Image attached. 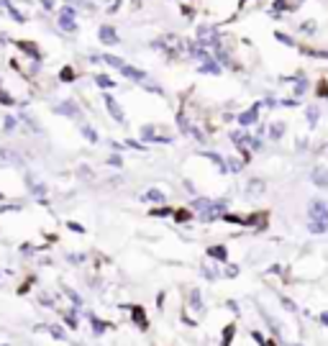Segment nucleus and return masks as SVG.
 Listing matches in <instances>:
<instances>
[{"mask_svg":"<svg viewBox=\"0 0 328 346\" xmlns=\"http://www.w3.org/2000/svg\"><path fill=\"white\" fill-rule=\"evenodd\" d=\"M3 121H6V131H11V128H16V118H13V116H6Z\"/></svg>","mask_w":328,"mask_h":346,"instance_id":"obj_23","label":"nucleus"},{"mask_svg":"<svg viewBox=\"0 0 328 346\" xmlns=\"http://www.w3.org/2000/svg\"><path fill=\"white\" fill-rule=\"evenodd\" d=\"M100 41L103 44H118V34H116V29L113 26H100Z\"/></svg>","mask_w":328,"mask_h":346,"instance_id":"obj_6","label":"nucleus"},{"mask_svg":"<svg viewBox=\"0 0 328 346\" xmlns=\"http://www.w3.org/2000/svg\"><path fill=\"white\" fill-rule=\"evenodd\" d=\"M0 103H3V105H13L16 100H13V98H11L8 93H0Z\"/></svg>","mask_w":328,"mask_h":346,"instance_id":"obj_22","label":"nucleus"},{"mask_svg":"<svg viewBox=\"0 0 328 346\" xmlns=\"http://www.w3.org/2000/svg\"><path fill=\"white\" fill-rule=\"evenodd\" d=\"M54 111H57V113H64V116H77V113H80L75 100H64L62 105H57V108H54Z\"/></svg>","mask_w":328,"mask_h":346,"instance_id":"obj_9","label":"nucleus"},{"mask_svg":"<svg viewBox=\"0 0 328 346\" xmlns=\"http://www.w3.org/2000/svg\"><path fill=\"white\" fill-rule=\"evenodd\" d=\"M59 77H62V80H64V82H72V80H75V72H72V67H64V70H62V75H59Z\"/></svg>","mask_w":328,"mask_h":346,"instance_id":"obj_18","label":"nucleus"},{"mask_svg":"<svg viewBox=\"0 0 328 346\" xmlns=\"http://www.w3.org/2000/svg\"><path fill=\"white\" fill-rule=\"evenodd\" d=\"M121 75L128 77V80H134V82H144V80H146V72H141V70H136V67H131V64H123V67H121Z\"/></svg>","mask_w":328,"mask_h":346,"instance_id":"obj_5","label":"nucleus"},{"mask_svg":"<svg viewBox=\"0 0 328 346\" xmlns=\"http://www.w3.org/2000/svg\"><path fill=\"white\" fill-rule=\"evenodd\" d=\"M141 200H144V203H167V198H164L162 190H149V192H144Z\"/></svg>","mask_w":328,"mask_h":346,"instance_id":"obj_10","label":"nucleus"},{"mask_svg":"<svg viewBox=\"0 0 328 346\" xmlns=\"http://www.w3.org/2000/svg\"><path fill=\"white\" fill-rule=\"evenodd\" d=\"M103 103H105V108H108V113L116 118V123H123V121H126V118H123V111H121V105L116 103L113 95H108V93H105V95H103Z\"/></svg>","mask_w":328,"mask_h":346,"instance_id":"obj_2","label":"nucleus"},{"mask_svg":"<svg viewBox=\"0 0 328 346\" xmlns=\"http://www.w3.org/2000/svg\"><path fill=\"white\" fill-rule=\"evenodd\" d=\"M18 49H21V52H26V54H31L34 59H39V57H41L34 41H18Z\"/></svg>","mask_w":328,"mask_h":346,"instance_id":"obj_11","label":"nucleus"},{"mask_svg":"<svg viewBox=\"0 0 328 346\" xmlns=\"http://www.w3.org/2000/svg\"><path fill=\"white\" fill-rule=\"evenodd\" d=\"M128 310H131V318L136 320V326H139L141 331H146V328H149V318H146L144 308H141V305H131Z\"/></svg>","mask_w":328,"mask_h":346,"instance_id":"obj_4","label":"nucleus"},{"mask_svg":"<svg viewBox=\"0 0 328 346\" xmlns=\"http://www.w3.org/2000/svg\"><path fill=\"white\" fill-rule=\"evenodd\" d=\"M103 59H105V64H111V67H118V70L123 67V62H121L118 57H113V54H105Z\"/></svg>","mask_w":328,"mask_h":346,"instance_id":"obj_17","label":"nucleus"},{"mask_svg":"<svg viewBox=\"0 0 328 346\" xmlns=\"http://www.w3.org/2000/svg\"><path fill=\"white\" fill-rule=\"evenodd\" d=\"M95 82L100 85V88H113V85H116V82H113L111 77H108V75H98V77H95Z\"/></svg>","mask_w":328,"mask_h":346,"instance_id":"obj_16","label":"nucleus"},{"mask_svg":"<svg viewBox=\"0 0 328 346\" xmlns=\"http://www.w3.org/2000/svg\"><path fill=\"white\" fill-rule=\"evenodd\" d=\"M90 323H93V331L100 336V333H105L108 331V326H111V323H105V320H100V318H95V315H90Z\"/></svg>","mask_w":328,"mask_h":346,"instance_id":"obj_12","label":"nucleus"},{"mask_svg":"<svg viewBox=\"0 0 328 346\" xmlns=\"http://www.w3.org/2000/svg\"><path fill=\"white\" fill-rule=\"evenodd\" d=\"M151 215H172V208L162 205V208H157V210H151Z\"/></svg>","mask_w":328,"mask_h":346,"instance_id":"obj_21","label":"nucleus"},{"mask_svg":"<svg viewBox=\"0 0 328 346\" xmlns=\"http://www.w3.org/2000/svg\"><path fill=\"white\" fill-rule=\"evenodd\" d=\"M187 218H190V210H185V208L174 213V221H177V223H182V221H187Z\"/></svg>","mask_w":328,"mask_h":346,"instance_id":"obj_19","label":"nucleus"},{"mask_svg":"<svg viewBox=\"0 0 328 346\" xmlns=\"http://www.w3.org/2000/svg\"><path fill=\"white\" fill-rule=\"evenodd\" d=\"M310 231L313 233L328 231V208L323 200H313V205H310Z\"/></svg>","mask_w":328,"mask_h":346,"instance_id":"obj_1","label":"nucleus"},{"mask_svg":"<svg viewBox=\"0 0 328 346\" xmlns=\"http://www.w3.org/2000/svg\"><path fill=\"white\" fill-rule=\"evenodd\" d=\"M256 116H259V105H254V108H249V111H244L241 116H238V123H241V126H251V123L256 121Z\"/></svg>","mask_w":328,"mask_h":346,"instance_id":"obj_7","label":"nucleus"},{"mask_svg":"<svg viewBox=\"0 0 328 346\" xmlns=\"http://www.w3.org/2000/svg\"><path fill=\"white\" fill-rule=\"evenodd\" d=\"M208 254L215 256V259H221V262H226V249L223 246H213V249H208Z\"/></svg>","mask_w":328,"mask_h":346,"instance_id":"obj_15","label":"nucleus"},{"mask_svg":"<svg viewBox=\"0 0 328 346\" xmlns=\"http://www.w3.org/2000/svg\"><path fill=\"white\" fill-rule=\"evenodd\" d=\"M282 134H285V126H282V123H274V126H272V139H279Z\"/></svg>","mask_w":328,"mask_h":346,"instance_id":"obj_20","label":"nucleus"},{"mask_svg":"<svg viewBox=\"0 0 328 346\" xmlns=\"http://www.w3.org/2000/svg\"><path fill=\"white\" fill-rule=\"evenodd\" d=\"M313 182L318 187H328V169L325 167H315L313 169Z\"/></svg>","mask_w":328,"mask_h":346,"instance_id":"obj_8","label":"nucleus"},{"mask_svg":"<svg viewBox=\"0 0 328 346\" xmlns=\"http://www.w3.org/2000/svg\"><path fill=\"white\" fill-rule=\"evenodd\" d=\"M308 118H310V123H315V118H318V111H315V108H308Z\"/></svg>","mask_w":328,"mask_h":346,"instance_id":"obj_25","label":"nucleus"},{"mask_svg":"<svg viewBox=\"0 0 328 346\" xmlns=\"http://www.w3.org/2000/svg\"><path fill=\"white\" fill-rule=\"evenodd\" d=\"M108 164H113V167H121V164H123V159H121L118 154H113L111 159H108Z\"/></svg>","mask_w":328,"mask_h":346,"instance_id":"obj_24","label":"nucleus"},{"mask_svg":"<svg viewBox=\"0 0 328 346\" xmlns=\"http://www.w3.org/2000/svg\"><path fill=\"white\" fill-rule=\"evenodd\" d=\"M70 228H72V231H77V233H82V231H85L80 223H70Z\"/></svg>","mask_w":328,"mask_h":346,"instance_id":"obj_26","label":"nucleus"},{"mask_svg":"<svg viewBox=\"0 0 328 346\" xmlns=\"http://www.w3.org/2000/svg\"><path fill=\"white\" fill-rule=\"evenodd\" d=\"M82 134L87 136V141H90V144H98V134H95V128H93V126L82 123Z\"/></svg>","mask_w":328,"mask_h":346,"instance_id":"obj_13","label":"nucleus"},{"mask_svg":"<svg viewBox=\"0 0 328 346\" xmlns=\"http://www.w3.org/2000/svg\"><path fill=\"white\" fill-rule=\"evenodd\" d=\"M0 162H21L16 151H8V149H0Z\"/></svg>","mask_w":328,"mask_h":346,"instance_id":"obj_14","label":"nucleus"},{"mask_svg":"<svg viewBox=\"0 0 328 346\" xmlns=\"http://www.w3.org/2000/svg\"><path fill=\"white\" fill-rule=\"evenodd\" d=\"M59 26L64 31H75L77 29V24H75V11L72 8H62V13H59Z\"/></svg>","mask_w":328,"mask_h":346,"instance_id":"obj_3","label":"nucleus"}]
</instances>
